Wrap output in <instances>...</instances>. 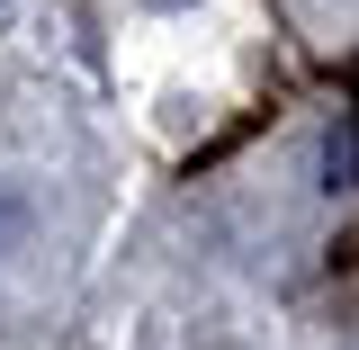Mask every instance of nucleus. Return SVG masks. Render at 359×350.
Returning <instances> with one entry per match:
<instances>
[{
    "label": "nucleus",
    "mask_w": 359,
    "mask_h": 350,
    "mask_svg": "<svg viewBox=\"0 0 359 350\" xmlns=\"http://www.w3.org/2000/svg\"><path fill=\"white\" fill-rule=\"evenodd\" d=\"M323 171H332V189H341V180H359V126H341L332 144H323Z\"/></svg>",
    "instance_id": "1"
}]
</instances>
